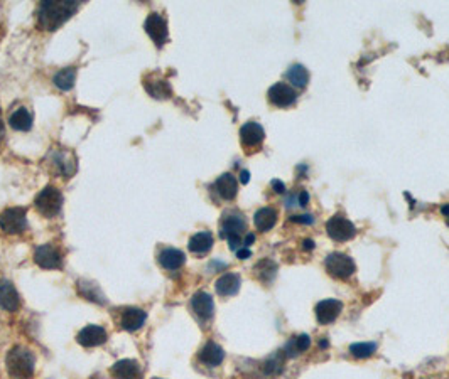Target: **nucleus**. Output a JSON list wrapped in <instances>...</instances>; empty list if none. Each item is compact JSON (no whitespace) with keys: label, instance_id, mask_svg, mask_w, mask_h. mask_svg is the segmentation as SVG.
<instances>
[{"label":"nucleus","instance_id":"f257e3e1","mask_svg":"<svg viewBox=\"0 0 449 379\" xmlns=\"http://www.w3.org/2000/svg\"><path fill=\"white\" fill-rule=\"evenodd\" d=\"M76 0H45L39 3L38 25L43 31H56L78 10Z\"/></svg>","mask_w":449,"mask_h":379},{"label":"nucleus","instance_id":"f03ea898","mask_svg":"<svg viewBox=\"0 0 449 379\" xmlns=\"http://www.w3.org/2000/svg\"><path fill=\"white\" fill-rule=\"evenodd\" d=\"M5 366L12 379H31L34 374V354L24 345H16L7 352Z\"/></svg>","mask_w":449,"mask_h":379},{"label":"nucleus","instance_id":"7ed1b4c3","mask_svg":"<svg viewBox=\"0 0 449 379\" xmlns=\"http://www.w3.org/2000/svg\"><path fill=\"white\" fill-rule=\"evenodd\" d=\"M46 164L49 166L51 172L66 179L75 176L76 169H78V159H76L75 152L69 148H51L46 157Z\"/></svg>","mask_w":449,"mask_h":379},{"label":"nucleus","instance_id":"20e7f679","mask_svg":"<svg viewBox=\"0 0 449 379\" xmlns=\"http://www.w3.org/2000/svg\"><path fill=\"white\" fill-rule=\"evenodd\" d=\"M34 206L45 218L58 216L61 207H63V194H61L60 189H56L54 185H47V187L43 189V191L36 196Z\"/></svg>","mask_w":449,"mask_h":379},{"label":"nucleus","instance_id":"39448f33","mask_svg":"<svg viewBox=\"0 0 449 379\" xmlns=\"http://www.w3.org/2000/svg\"><path fill=\"white\" fill-rule=\"evenodd\" d=\"M27 209L25 207H9L0 214V229L7 235H19L27 229Z\"/></svg>","mask_w":449,"mask_h":379},{"label":"nucleus","instance_id":"423d86ee","mask_svg":"<svg viewBox=\"0 0 449 379\" xmlns=\"http://www.w3.org/2000/svg\"><path fill=\"white\" fill-rule=\"evenodd\" d=\"M324 267L333 278L346 280L356 272V265L348 254L345 253H331L324 260Z\"/></svg>","mask_w":449,"mask_h":379},{"label":"nucleus","instance_id":"0eeeda50","mask_svg":"<svg viewBox=\"0 0 449 379\" xmlns=\"http://www.w3.org/2000/svg\"><path fill=\"white\" fill-rule=\"evenodd\" d=\"M326 233L333 241L343 243L355 238L356 228L355 224H353L350 220H346L345 216H341V214H335V216L330 218V221L326 223Z\"/></svg>","mask_w":449,"mask_h":379},{"label":"nucleus","instance_id":"6e6552de","mask_svg":"<svg viewBox=\"0 0 449 379\" xmlns=\"http://www.w3.org/2000/svg\"><path fill=\"white\" fill-rule=\"evenodd\" d=\"M247 231V221L243 214L236 211H228L223 214L220 224V236L225 239L230 238H242L243 233Z\"/></svg>","mask_w":449,"mask_h":379},{"label":"nucleus","instance_id":"1a4fd4ad","mask_svg":"<svg viewBox=\"0 0 449 379\" xmlns=\"http://www.w3.org/2000/svg\"><path fill=\"white\" fill-rule=\"evenodd\" d=\"M34 261L41 268L58 270L63 267V254H61V251L56 246L47 243V245L36 248Z\"/></svg>","mask_w":449,"mask_h":379},{"label":"nucleus","instance_id":"9d476101","mask_svg":"<svg viewBox=\"0 0 449 379\" xmlns=\"http://www.w3.org/2000/svg\"><path fill=\"white\" fill-rule=\"evenodd\" d=\"M267 96L270 103L279 108L292 107L298 101V93L287 83H276L274 86H270Z\"/></svg>","mask_w":449,"mask_h":379},{"label":"nucleus","instance_id":"9b49d317","mask_svg":"<svg viewBox=\"0 0 449 379\" xmlns=\"http://www.w3.org/2000/svg\"><path fill=\"white\" fill-rule=\"evenodd\" d=\"M144 29L149 36H151L152 41L156 42V46L162 47L167 41V24L166 19L158 12H152L151 16H147L144 23Z\"/></svg>","mask_w":449,"mask_h":379},{"label":"nucleus","instance_id":"f8f14e48","mask_svg":"<svg viewBox=\"0 0 449 379\" xmlns=\"http://www.w3.org/2000/svg\"><path fill=\"white\" fill-rule=\"evenodd\" d=\"M343 311V304L337 298H326V300H321L319 304L316 305V319L321 326H328V324L335 322L338 319V315Z\"/></svg>","mask_w":449,"mask_h":379},{"label":"nucleus","instance_id":"ddd939ff","mask_svg":"<svg viewBox=\"0 0 449 379\" xmlns=\"http://www.w3.org/2000/svg\"><path fill=\"white\" fill-rule=\"evenodd\" d=\"M0 309L7 312H17L21 309V297L10 280H0Z\"/></svg>","mask_w":449,"mask_h":379},{"label":"nucleus","instance_id":"4468645a","mask_svg":"<svg viewBox=\"0 0 449 379\" xmlns=\"http://www.w3.org/2000/svg\"><path fill=\"white\" fill-rule=\"evenodd\" d=\"M191 309L193 312H195V315L198 317L199 320H203V322H208V320L213 319L215 304L211 295L206 293V291H198V293L193 295Z\"/></svg>","mask_w":449,"mask_h":379},{"label":"nucleus","instance_id":"2eb2a0df","mask_svg":"<svg viewBox=\"0 0 449 379\" xmlns=\"http://www.w3.org/2000/svg\"><path fill=\"white\" fill-rule=\"evenodd\" d=\"M107 339V330L100 326H86L85 329L80 330V334L76 335V341H78V344H82L83 348H97V345L105 344Z\"/></svg>","mask_w":449,"mask_h":379},{"label":"nucleus","instance_id":"dca6fc26","mask_svg":"<svg viewBox=\"0 0 449 379\" xmlns=\"http://www.w3.org/2000/svg\"><path fill=\"white\" fill-rule=\"evenodd\" d=\"M144 88L156 100H167L173 94L171 85L159 75H147L144 78Z\"/></svg>","mask_w":449,"mask_h":379},{"label":"nucleus","instance_id":"f3484780","mask_svg":"<svg viewBox=\"0 0 449 379\" xmlns=\"http://www.w3.org/2000/svg\"><path fill=\"white\" fill-rule=\"evenodd\" d=\"M265 138V132L262 129L260 123L257 122H248L240 129V140L245 148H255L262 145Z\"/></svg>","mask_w":449,"mask_h":379},{"label":"nucleus","instance_id":"a211bd4d","mask_svg":"<svg viewBox=\"0 0 449 379\" xmlns=\"http://www.w3.org/2000/svg\"><path fill=\"white\" fill-rule=\"evenodd\" d=\"M113 379H142V367L137 361L122 359L112 366Z\"/></svg>","mask_w":449,"mask_h":379},{"label":"nucleus","instance_id":"6ab92c4d","mask_svg":"<svg viewBox=\"0 0 449 379\" xmlns=\"http://www.w3.org/2000/svg\"><path fill=\"white\" fill-rule=\"evenodd\" d=\"M145 319H147V313L142 309L127 307L120 312V327L129 330V332H134V330H138L144 326Z\"/></svg>","mask_w":449,"mask_h":379},{"label":"nucleus","instance_id":"aec40b11","mask_svg":"<svg viewBox=\"0 0 449 379\" xmlns=\"http://www.w3.org/2000/svg\"><path fill=\"white\" fill-rule=\"evenodd\" d=\"M213 189L223 201H232V199H235L236 192H239V182H236V179L232 174H223V176H220L215 181Z\"/></svg>","mask_w":449,"mask_h":379},{"label":"nucleus","instance_id":"412c9836","mask_svg":"<svg viewBox=\"0 0 449 379\" xmlns=\"http://www.w3.org/2000/svg\"><path fill=\"white\" fill-rule=\"evenodd\" d=\"M158 260L160 267L174 272V270H180L184 265L186 254L181 250H176V248H164L159 253Z\"/></svg>","mask_w":449,"mask_h":379},{"label":"nucleus","instance_id":"4be33fe9","mask_svg":"<svg viewBox=\"0 0 449 379\" xmlns=\"http://www.w3.org/2000/svg\"><path fill=\"white\" fill-rule=\"evenodd\" d=\"M198 359L202 361L203 364H206V366L217 367L223 363L225 352L223 349H221L218 344H215V342H206V344L202 348V351H199Z\"/></svg>","mask_w":449,"mask_h":379},{"label":"nucleus","instance_id":"5701e85b","mask_svg":"<svg viewBox=\"0 0 449 379\" xmlns=\"http://www.w3.org/2000/svg\"><path fill=\"white\" fill-rule=\"evenodd\" d=\"M240 285H242V282H240V276L236 275V273H225V275H221L220 278L217 280V283H215L218 295H221V297H232V295H235L236 291L240 290Z\"/></svg>","mask_w":449,"mask_h":379},{"label":"nucleus","instance_id":"b1692460","mask_svg":"<svg viewBox=\"0 0 449 379\" xmlns=\"http://www.w3.org/2000/svg\"><path fill=\"white\" fill-rule=\"evenodd\" d=\"M255 228L260 233H267L277 223V211L274 207H262L254 216Z\"/></svg>","mask_w":449,"mask_h":379},{"label":"nucleus","instance_id":"393cba45","mask_svg":"<svg viewBox=\"0 0 449 379\" xmlns=\"http://www.w3.org/2000/svg\"><path fill=\"white\" fill-rule=\"evenodd\" d=\"M254 273L255 276H257V280H260L265 285H270L277 275V263L274 260H270V258H264V260H260L255 265Z\"/></svg>","mask_w":449,"mask_h":379},{"label":"nucleus","instance_id":"a878e982","mask_svg":"<svg viewBox=\"0 0 449 379\" xmlns=\"http://www.w3.org/2000/svg\"><path fill=\"white\" fill-rule=\"evenodd\" d=\"M76 285H78V293L82 295L83 298H86V300L90 302H95V304L98 305L105 304V295L101 293L100 287H98L97 283L86 282V280H78Z\"/></svg>","mask_w":449,"mask_h":379},{"label":"nucleus","instance_id":"bb28decb","mask_svg":"<svg viewBox=\"0 0 449 379\" xmlns=\"http://www.w3.org/2000/svg\"><path fill=\"white\" fill-rule=\"evenodd\" d=\"M213 246V235L210 231H202L196 233L195 236H191L189 239V251L196 254H204L211 250Z\"/></svg>","mask_w":449,"mask_h":379},{"label":"nucleus","instance_id":"cd10ccee","mask_svg":"<svg viewBox=\"0 0 449 379\" xmlns=\"http://www.w3.org/2000/svg\"><path fill=\"white\" fill-rule=\"evenodd\" d=\"M287 81L291 83V86L294 88H306L309 83V73L302 64H292V66L287 69L286 73Z\"/></svg>","mask_w":449,"mask_h":379},{"label":"nucleus","instance_id":"c85d7f7f","mask_svg":"<svg viewBox=\"0 0 449 379\" xmlns=\"http://www.w3.org/2000/svg\"><path fill=\"white\" fill-rule=\"evenodd\" d=\"M311 348V337H309L308 334H301L298 335V337H292L289 342L286 344V349H284V354L287 357H294L298 354H301V352L308 351V349Z\"/></svg>","mask_w":449,"mask_h":379},{"label":"nucleus","instance_id":"c756f323","mask_svg":"<svg viewBox=\"0 0 449 379\" xmlns=\"http://www.w3.org/2000/svg\"><path fill=\"white\" fill-rule=\"evenodd\" d=\"M9 123L10 127H12L14 130H19V132H25V130H29L32 127V115L31 112L27 110V108H19V110H16L10 115L9 118Z\"/></svg>","mask_w":449,"mask_h":379},{"label":"nucleus","instance_id":"7c9ffc66","mask_svg":"<svg viewBox=\"0 0 449 379\" xmlns=\"http://www.w3.org/2000/svg\"><path fill=\"white\" fill-rule=\"evenodd\" d=\"M284 352L279 351L276 352L274 356H270L269 359H265L264 363H262V374L267 378H272V376H277V374L282 373V367H284Z\"/></svg>","mask_w":449,"mask_h":379},{"label":"nucleus","instance_id":"2f4dec72","mask_svg":"<svg viewBox=\"0 0 449 379\" xmlns=\"http://www.w3.org/2000/svg\"><path fill=\"white\" fill-rule=\"evenodd\" d=\"M75 81H76L75 68H64L61 69L60 73H56V76H54V85L63 91L71 90L73 86H75Z\"/></svg>","mask_w":449,"mask_h":379},{"label":"nucleus","instance_id":"473e14b6","mask_svg":"<svg viewBox=\"0 0 449 379\" xmlns=\"http://www.w3.org/2000/svg\"><path fill=\"white\" fill-rule=\"evenodd\" d=\"M377 351V344L375 342H356V344L350 345V354L356 359H365V357H370L375 354Z\"/></svg>","mask_w":449,"mask_h":379},{"label":"nucleus","instance_id":"72a5a7b5","mask_svg":"<svg viewBox=\"0 0 449 379\" xmlns=\"http://www.w3.org/2000/svg\"><path fill=\"white\" fill-rule=\"evenodd\" d=\"M291 221H294V223H302V224H313L315 223V218L309 216V214H302V216H292Z\"/></svg>","mask_w":449,"mask_h":379},{"label":"nucleus","instance_id":"f704fd0d","mask_svg":"<svg viewBox=\"0 0 449 379\" xmlns=\"http://www.w3.org/2000/svg\"><path fill=\"white\" fill-rule=\"evenodd\" d=\"M270 185H272L277 194H284V192H286V185H284V182L279 181V179H274V181L270 182Z\"/></svg>","mask_w":449,"mask_h":379},{"label":"nucleus","instance_id":"c9c22d12","mask_svg":"<svg viewBox=\"0 0 449 379\" xmlns=\"http://www.w3.org/2000/svg\"><path fill=\"white\" fill-rule=\"evenodd\" d=\"M236 257H239L240 260H247V258L252 257V251L248 250V248H240V250L236 251Z\"/></svg>","mask_w":449,"mask_h":379},{"label":"nucleus","instance_id":"e433bc0d","mask_svg":"<svg viewBox=\"0 0 449 379\" xmlns=\"http://www.w3.org/2000/svg\"><path fill=\"white\" fill-rule=\"evenodd\" d=\"M298 201H299V204H301V206H308V202H309L308 191H301V194H299Z\"/></svg>","mask_w":449,"mask_h":379},{"label":"nucleus","instance_id":"4c0bfd02","mask_svg":"<svg viewBox=\"0 0 449 379\" xmlns=\"http://www.w3.org/2000/svg\"><path fill=\"white\" fill-rule=\"evenodd\" d=\"M254 241H255V235H252V233H248V235L245 236V239H243V246L248 248V246H250Z\"/></svg>","mask_w":449,"mask_h":379},{"label":"nucleus","instance_id":"58836bf2","mask_svg":"<svg viewBox=\"0 0 449 379\" xmlns=\"http://www.w3.org/2000/svg\"><path fill=\"white\" fill-rule=\"evenodd\" d=\"M248 181H250V172H248V170H242V172H240V182L247 184Z\"/></svg>","mask_w":449,"mask_h":379},{"label":"nucleus","instance_id":"ea45409f","mask_svg":"<svg viewBox=\"0 0 449 379\" xmlns=\"http://www.w3.org/2000/svg\"><path fill=\"white\" fill-rule=\"evenodd\" d=\"M302 246H304V250H315L316 243L313 241V239H304V241H302Z\"/></svg>","mask_w":449,"mask_h":379},{"label":"nucleus","instance_id":"a19ab883","mask_svg":"<svg viewBox=\"0 0 449 379\" xmlns=\"http://www.w3.org/2000/svg\"><path fill=\"white\" fill-rule=\"evenodd\" d=\"M3 137H5V127H3V122H2V115H0V145H2V142H3Z\"/></svg>","mask_w":449,"mask_h":379},{"label":"nucleus","instance_id":"79ce46f5","mask_svg":"<svg viewBox=\"0 0 449 379\" xmlns=\"http://www.w3.org/2000/svg\"><path fill=\"white\" fill-rule=\"evenodd\" d=\"M441 213H443L446 218H449V204H446V206L441 207Z\"/></svg>","mask_w":449,"mask_h":379},{"label":"nucleus","instance_id":"37998d69","mask_svg":"<svg viewBox=\"0 0 449 379\" xmlns=\"http://www.w3.org/2000/svg\"><path fill=\"white\" fill-rule=\"evenodd\" d=\"M328 345H330V342H328V341H326V339H323V341H321V342H319V348H321V349H326V348H328Z\"/></svg>","mask_w":449,"mask_h":379},{"label":"nucleus","instance_id":"c03bdc74","mask_svg":"<svg viewBox=\"0 0 449 379\" xmlns=\"http://www.w3.org/2000/svg\"><path fill=\"white\" fill-rule=\"evenodd\" d=\"M154 379H159V378H154Z\"/></svg>","mask_w":449,"mask_h":379},{"label":"nucleus","instance_id":"a18cd8bd","mask_svg":"<svg viewBox=\"0 0 449 379\" xmlns=\"http://www.w3.org/2000/svg\"><path fill=\"white\" fill-rule=\"evenodd\" d=\"M448 224H449V221H448Z\"/></svg>","mask_w":449,"mask_h":379}]
</instances>
